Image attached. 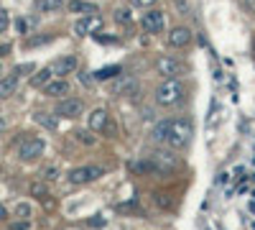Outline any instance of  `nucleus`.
<instances>
[{
	"label": "nucleus",
	"instance_id": "aec40b11",
	"mask_svg": "<svg viewBox=\"0 0 255 230\" xmlns=\"http://www.w3.org/2000/svg\"><path fill=\"white\" fill-rule=\"evenodd\" d=\"M33 120H36L38 125H44V128H49V131H54V128H56V118H54V115H49V113H36V115H33Z\"/></svg>",
	"mask_w": 255,
	"mask_h": 230
},
{
	"label": "nucleus",
	"instance_id": "a878e982",
	"mask_svg": "<svg viewBox=\"0 0 255 230\" xmlns=\"http://www.w3.org/2000/svg\"><path fill=\"white\" fill-rule=\"evenodd\" d=\"M8 23H10V15H8V10H3V8H0V33H5Z\"/></svg>",
	"mask_w": 255,
	"mask_h": 230
},
{
	"label": "nucleus",
	"instance_id": "72a5a7b5",
	"mask_svg": "<svg viewBox=\"0 0 255 230\" xmlns=\"http://www.w3.org/2000/svg\"><path fill=\"white\" fill-rule=\"evenodd\" d=\"M15 26H18V31H20V33H23V31L28 28V23H26V20H23V18H18V23H15Z\"/></svg>",
	"mask_w": 255,
	"mask_h": 230
},
{
	"label": "nucleus",
	"instance_id": "ddd939ff",
	"mask_svg": "<svg viewBox=\"0 0 255 230\" xmlns=\"http://www.w3.org/2000/svg\"><path fill=\"white\" fill-rule=\"evenodd\" d=\"M44 95H49V97H61V95H69V82L64 79V77L51 79L49 85L44 87Z\"/></svg>",
	"mask_w": 255,
	"mask_h": 230
},
{
	"label": "nucleus",
	"instance_id": "b1692460",
	"mask_svg": "<svg viewBox=\"0 0 255 230\" xmlns=\"http://www.w3.org/2000/svg\"><path fill=\"white\" fill-rule=\"evenodd\" d=\"M49 41H51V36H31L26 41V46H41V44H49Z\"/></svg>",
	"mask_w": 255,
	"mask_h": 230
},
{
	"label": "nucleus",
	"instance_id": "e433bc0d",
	"mask_svg": "<svg viewBox=\"0 0 255 230\" xmlns=\"http://www.w3.org/2000/svg\"><path fill=\"white\" fill-rule=\"evenodd\" d=\"M0 79H3V67H0Z\"/></svg>",
	"mask_w": 255,
	"mask_h": 230
},
{
	"label": "nucleus",
	"instance_id": "2eb2a0df",
	"mask_svg": "<svg viewBox=\"0 0 255 230\" xmlns=\"http://www.w3.org/2000/svg\"><path fill=\"white\" fill-rule=\"evenodd\" d=\"M15 90H18V77L15 74H8V77L0 79V100H8L10 95H15Z\"/></svg>",
	"mask_w": 255,
	"mask_h": 230
},
{
	"label": "nucleus",
	"instance_id": "2f4dec72",
	"mask_svg": "<svg viewBox=\"0 0 255 230\" xmlns=\"http://www.w3.org/2000/svg\"><path fill=\"white\" fill-rule=\"evenodd\" d=\"M156 0H133V5H140V8H148V5H153Z\"/></svg>",
	"mask_w": 255,
	"mask_h": 230
},
{
	"label": "nucleus",
	"instance_id": "5701e85b",
	"mask_svg": "<svg viewBox=\"0 0 255 230\" xmlns=\"http://www.w3.org/2000/svg\"><path fill=\"white\" fill-rule=\"evenodd\" d=\"M15 218H18V220H28V218H31V205L18 202V205H15Z\"/></svg>",
	"mask_w": 255,
	"mask_h": 230
},
{
	"label": "nucleus",
	"instance_id": "a211bd4d",
	"mask_svg": "<svg viewBox=\"0 0 255 230\" xmlns=\"http://www.w3.org/2000/svg\"><path fill=\"white\" fill-rule=\"evenodd\" d=\"M51 77H54V72H51V67H44V69H38L33 77H31V87H46L49 82H51Z\"/></svg>",
	"mask_w": 255,
	"mask_h": 230
},
{
	"label": "nucleus",
	"instance_id": "0eeeda50",
	"mask_svg": "<svg viewBox=\"0 0 255 230\" xmlns=\"http://www.w3.org/2000/svg\"><path fill=\"white\" fill-rule=\"evenodd\" d=\"M84 113V102L77 97H64L56 105V115L59 118H79Z\"/></svg>",
	"mask_w": 255,
	"mask_h": 230
},
{
	"label": "nucleus",
	"instance_id": "7ed1b4c3",
	"mask_svg": "<svg viewBox=\"0 0 255 230\" xmlns=\"http://www.w3.org/2000/svg\"><path fill=\"white\" fill-rule=\"evenodd\" d=\"M184 95H186V87L181 79H163L161 85L156 87V105L161 108H174L179 102H184Z\"/></svg>",
	"mask_w": 255,
	"mask_h": 230
},
{
	"label": "nucleus",
	"instance_id": "dca6fc26",
	"mask_svg": "<svg viewBox=\"0 0 255 230\" xmlns=\"http://www.w3.org/2000/svg\"><path fill=\"white\" fill-rule=\"evenodd\" d=\"M67 8L72 13H82V15H97L100 8L95 3H84V0H72V3H67Z\"/></svg>",
	"mask_w": 255,
	"mask_h": 230
},
{
	"label": "nucleus",
	"instance_id": "9b49d317",
	"mask_svg": "<svg viewBox=\"0 0 255 230\" xmlns=\"http://www.w3.org/2000/svg\"><path fill=\"white\" fill-rule=\"evenodd\" d=\"M189 41H191V31H189L186 26H176V28L168 31V46L181 49V46L189 44Z\"/></svg>",
	"mask_w": 255,
	"mask_h": 230
},
{
	"label": "nucleus",
	"instance_id": "f03ea898",
	"mask_svg": "<svg viewBox=\"0 0 255 230\" xmlns=\"http://www.w3.org/2000/svg\"><path fill=\"white\" fill-rule=\"evenodd\" d=\"M179 166H181L179 156L168 154V151H153L151 156H145V161L138 166V169H143V172H153V174H161V177H166V174L176 172Z\"/></svg>",
	"mask_w": 255,
	"mask_h": 230
},
{
	"label": "nucleus",
	"instance_id": "cd10ccee",
	"mask_svg": "<svg viewBox=\"0 0 255 230\" xmlns=\"http://www.w3.org/2000/svg\"><path fill=\"white\" fill-rule=\"evenodd\" d=\"M44 179H49V182L59 179V169H56V166H46V169H44Z\"/></svg>",
	"mask_w": 255,
	"mask_h": 230
},
{
	"label": "nucleus",
	"instance_id": "9d476101",
	"mask_svg": "<svg viewBox=\"0 0 255 230\" xmlns=\"http://www.w3.org/2000/svg\"><path fill=\"white\" fill-rule=\"evenodd\" d=\"M100 26H102V18L100 15H84V18H79L77 23H74V33L77 36H87V33L100 31Z\"/></svg>",
	"mask_w": 255,
	"mask_h": 230
},
{
	"label": "nucleus",
	"instance_id": "4c0bfd02",
	"mask_svg": "<svg viewBox=\"0 0 255 230\" xmlns=\"http://www.w3.org/2000/svg\"><path fill=\"white\" fill-rule=\"evenodd\" d=\"M0 131H3V120H0Z\"/></svg>",
	"mask_w": 255,
	"mask_h": 230
},
{
	"label": "nucleus",
	"instance_id": "6ab92c4d",
	"mask_svg": "<svg viewBox=\"0 0 255 230\" xmlns=\"http://www.w3.org/2000/svg\"><path fill=\"white\" fill-rule=\"evenodd\" d=\"M115 77H120V67L118 64H113V67H102V69H97L95 72V79H115Z\"/></svg>",
	"mask_w": 255,
	"mask_h": 230
},
{
	"label": "nucleus",
	"instance_id": "c9c22d12",
	"mask_svg": "<svg viewBox=\"0 0 255 230\" xmlns=\"http://www.w3.org/2000/svg\"><path fill=\"white\" fill-rule=\"evenodd\" d=\"M5 215H8V213H5V207L0 205V220H5Z\"/></svg>",
	"mask_w": 255,
	"mask_h": 230
},
{
	"label": "nucleus",
	"instance_id": "f8f14e48",
	"mask_svg": "<svg viewBox=\"0 0 255 230\" xmlns=\"http://www.w3.org/2000/svg\"><path fill=\"white\" fill-rule=\"evenodd\" d=\"M77 69V56H61V59H56L54 64H51V72L56 74V77H64V74H72Z\"/></svg>",
	"mask_w": 255,
	"mask_h": 230
},
{
	"label": "nucleus",
	"instance_id": "bb28decb",
	"mask_svg": "<svg viewBox=\"0 0 255 230\" xmlns=\"http://www.w3.org/2000/svg\"><path fill=\"white\" fill-rule=\"evenodd\" d=\"M33 69H36L33 64H18V67L13 69V74H15V77H20V74H28V72H33Z\"/></svg>",
	"mask_w": 255,
	"mask_h": 230
},
{
	"label": "nucleus",
	"instance_id": "f704fd0d",
	"mask_svg": "<svg viewBox=\"0 0 255 230\" xmlns=\"http://www.w3.org/2000/svg\"><path fill=\"white\" fill-rule=\"evenodd\" d=\"M8 51H10V46H8V44H0V56H5Z\"/></svg>",
	"mask_w": 255,
	"mask_h": 230
},
{
	"label": "nucleus",
	"instance_id": "423d86ee",
	"mask_svg": "<svg viewBox=\"0 0 255 230\" xmlns=\"http://www.w3.org/2000/svg\"><path fill=\"white\" fill-rule=\"evenodd\" d=\"M44 149H46L44 138L31 136V138H26L23 143L18 146V159H20V161H33V159H38L41 154H44Z\"/></svg>",
	"mask_w": 255,
	"mask_h": 230
},
{
	"label": "nucleus",
	"instance_id": "473e14b6",
	"mask_svg": "<svg viewBox=\"0 0 255 230\" xmlns=\"http://www.w3.org/2000/svg\"><path fill=\"white\" fill-rule=\"evenodd\" d=\"M156 202H158L161 207H168V200H166V195H156Z\"/></svg>",
	"mask_w": 255,
	"mask_h": 230
},
{
	"label": "nucleus",
	"instance_id": "4be33fe9",
	"mask_svg": "<svg viewBox=\"0 0 255 230\" xmlns=\"http://www.w3.org/2000/svg\"><path fill=\"white\" fill-rule=\"evenodd\" d=\"M115 20H118L120 26H130V23H133V13L125 10V8H118V10H115Z\"/></svg>",
	"mask_w": 255,
	"mask_h": 230
},
{
	"label": "nucleus",
	"instance_id": "393cba45",
	"mask_svg": "<svg viewBox=\"0 0 255 230\" xmlns=\"http://www.w3.org/2000/svg\"><path fill=\"white\" fill-rule=\"evenodd\" d=\"M77 141H79V143H87V146H92V143H95V136H90L87 131H77Z\"/></svg>",
	"mask_w": 255,
	"mask_h": 230
},
{
	"label": "nucleus",
	"instance_id": "f3484780",
	"mask_svg": "<svg viewBox=\"0 0 255 230\" xmlns=\"http://www.w3.org/2000/svg\"><path fill=\"white\" fill-rule=\"evenodd\" d=\"M67 5V0H36V10L41 13H56Z\"/></svg>",
	"mask_w": 255,
	"mask_h": 230
},
{
	"label": "nucleus",
	"instance_id": "39448f33",
	"mask_svg": "<svg viewBox=\"0 0 255 230\" xmlns=\"http://www.w3.org/2000/svg\"><path fill=\"white\" fill-rule=\"evenodd\" d=\"M100 177H105V169H102V166H95V164H90V166H77V169H72V172L67 174V179H69L72 184H87V182H95V179H100Z\"/></svg>",
	"mask_w": 255,
	"mask_h": 230
},
{
	"label": "nucleus",
	"instance_id": "412c9836",
	"mask_svg": "<svg viewBox=\"0 0 255 230\" xmlns=\"http://www.w3.org/2000/svg\"><path fill=\"white\" fill-rule=\"evenodd\" d=\"M31 197H36V200L49 197V187H46L44 182H33V184H31Z\"/></svg>",
	"mask_w": 255,
	"mask_h": 230
},
{
	"label": "nucleus",
	"instance_id": "f257e3e1",
	"mask_svg": "<svg viewBox=\"0 0 255 230\" xmlns=\"http://www.w3.org/2000/svg\"><path fill=\"white\" fill-rule=\"evenodd\" d=\"M191 133H194V125H191L189 118H166V120L153 125L151 141L166 143V146H171V149H184L191 141Z\"/></svg>",
	"mask_w": 255,
	"mask_h": 230
},
{
	"label": "nucleus",
	"instance_id": "c756f323",
	"mask_svg": "<svg viewBox=\"0 0 255 230\" xmlns=\"http://www.w3.org/2000/svg\"><path fill=\"white\" fill-rule=\"evenodd\" d=\"M10 230H28V220H18V223H13Z\"/></svg>",
	"mask_w": 255,
	"mask_h": 230
},
{
	"label": "nucleus",
	"instance_id": "1a4fd4ad",
	"mask_svg": "<svg viewBox=\"0 0 255 230\" xmlns=\"http://www.w3.org/2000/svg\"><path fill=\"white\" fill-rule=\"evenodd\" d=\"M140 23H143V28H145L148 33H161L163 26H166V18H163L161 10H145Z\"/></svg>",
	"mask_w": 255,
	"mask_h": 230
},
{
	"label": "nucleus",
	"instance_id": "c85d7f7f",
	"mask_svg": "<svg viewBox=\"0 0 255 230\" xmlns=\"http://www.w3.org/2000/svg\"><path fill=\"white\" fill-rule=\"evenodd\" d=\"M105 133H108V136H113V138L118 136V125H115V120H113V118L108 120V125H105Z\"/></svg>",
	"mask_w": 255,
	"mask_h": 230
},
{
	"label": "nucleus",
	"instance_id": "7c9ffc66",
	"mask_svg": "<svg viewBox=\"0 0 255 230\" xmlns=\"http://www.w3.org/2000/svg\"><path fill=\"white\" fill-rule=\"evenodd\" d=\"M243 5H245V10H248V13H253V15H255V0H243Z\"/></svg>",
	"mask_w": 255,
	"mask_h": 230
},
{
	"label": "nucleus",
	"instance_id": "4468645a",
	"mask_svg": "<svg viewBox=\"0 0 255 230\" xmlns=\"http://www.w3.org/2000/svg\"><path fill=\"white\" fill-rule=\"evenodd\" d=\"M108 120H110V113L105 110V108H97V110H92V115H90V128H92V131H105Z\"/></svg>",
	"mask_w": 255,
	"mask_h": 230
},
{
	"label": "nucleus",
	"instance_id": "6e6552de",
	"mask_svg": "<svg viewBox=\"0 0 255 230\" xmlns=\"http://www.w3.org/2000/svg\"><path fill=\"white\" fill-rule=\"evenodd\" d=\"M110 92H113V95H135V92H138V82H135V77H130V74H120V77L113 79Z\"/></svg>",
	"mask_w": 255,
	"mask_h": 230
},
{
	"label": "nucleus",
	"instance_id": "20e7f679",
	"mask_svg": "<svg viewBox=\"0 0 255 230\" xmlns=\"http://www.w3.org/2000/svg\"><path fill=\"white\" fill-rule=\"evenodd\" d=\"M156 72L163 74V79H179L181 74H186V64L171 54H163L156 59Z\"/></svg>",
	"mask_w": 255,
	"mask_h": 230
}]
</instances>
